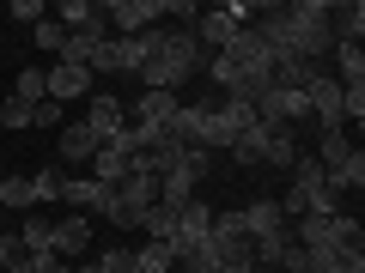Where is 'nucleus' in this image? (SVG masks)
<instances>
[{
	"label": "nucleus",
	"mask_w": 365,
	"mask_h": 273,
	"mask_svg": "<svg viewBox=\"0 0 365 273\" xmlns=\"http://www.w3.org/2000/svg\"><path fill=\"white\" fill-rule=\"evenodd\" d=\"M323 176H329V188H335V195H347V188L359 195V188H365V152H353L341 170H323Z\"/></svg>",
	"instance_id": "nucleus-24"
},
{
	"label": "nucleus",
	"mask_w": 365,
	"mask_h": 273,
	"mask_svg": "<svg viewBox=\"0 0 365 273\" xmlns=\"http://www.w3.org/2000/svg\"><path fill=\"white\" fill-rule=\"evenodd\" d=\"M250 18H256V6H244V0H232V6H201V13H195V25H189V37H195L201 49H213V55H220L225 43H232L237 31L250 25Z\"/></svg>",
	"instance_id": "nucleus-4"
},
{
	"label": "nucleus",
	"mask_w": 365,
	"mask_h": 273,
	"mask_svg": "<svg viewBox=\"0 0 365 273\" xmlns=\"http://www.w3.org/2000/svg\"><path fill=\"white\" fill-rule=\"evenodd\" d=\"M31 43H37L43 55H61V43H67V31L55 25V18H43V25H31Z\"/></svg>",
	"instance_id": "nucleus-27"
},
{
	"label": "nucleus",
	"mask_w": 365,
	"mask_h": 273,
	"mask_svg": "<svg viewBox=\"0 0 365 273\" xmlns=\"http://www.w3.org/2000/svg\"><path fill=\"white\" fill-rule=\"evenodd\" d=\"M43 79H49V97H55V104H73V97H91V91H98L91 67H61V61H55Z\"/></svg>",
	"instance_id": "nucleus-10"
},
{
	"label": "nucleus",
	"mask_w": 365,
	"mask_h": 273,
	"mask_svg": "<svg viewBox=\"0 0 365 273\" xmlns=\"http://www.w3.org/2000/svg\"><path fill=\"white\" fill-rule=\"evenodd\" d=\"M0 231H6V213H0Z\"/></svg>",
	"instance_id": "nucleus-34"
},
{
	"label": "nucleus",
	"mask_w": 365,
	"mask_h": 273,
	"mask_svg": "<svg viewBox=\"0 0 365 273\" xmlns=\"http://www.w3.org/2000/svg\"><path fill=\"white\" fill-rule=\"evenodd\" d=\"M353 152H359V146L347 140V128H317V164L323 170H341Z\"/></svg>",
	"instance_id": "nucleus-13"
},
{
	"label": "nucleus",
	"mask_w": 365,
	"mask_h": 273,
	"mask_svg": "<svg viewBox=\"0 0 365 273\" xmlns=\"http://www.w3.org/2000/svg\"><path fill=\"white\" fill-rule=\"evenodd\" d=\"M104 18H110V37H140L165 18V0H110Z\"/></svg>",
	"instance_id": "nucleus-5"
},
{
	"label": "nucleus",
	"mask_w": 365,
	"mask_h": 273,
	"mask_svg": "<svg viewBox=\"0 0 365 273\" xmlns=\"http://www.w3.org/2000/svg\"><path fill=\"white\" fill-rule=\"evenodd\" d=\"M134 273H177L170 243H146V249H134Z\"/></svg>",
	"instance_id": "nucleus-25"
},
{
	"label": "nucleus",
	"mask_w": 365,
	"mask_h": 273,
	"mask_svg": "<svg viewBox=\"0 0 365 273\" xmlns=\"http://www.w3.org/2000/svg\"><path fill=\"white\" fill-rule=\"evenodd\" d=\"M0 122H6V128H31V104L6 97V104H0Z\"/></svg>",
	"instance_id": "nucleus-31"
},
{
	"label": "nucleus",
	"mask_w": 365,
	"mask_h": 273,
	"mask_svg": "<svg viewBox=\"0 0 365 273\" xmlns=\"http://www.w3.org/2000/svg\"><path fill=\"white\" fill-rule=\"evenodd\" d=\"M237 225H244V237H250V243H262V237H280L292 219L280 213V200H250V207L237 213Z\"/></svg>",
	"instance_id": "nucleus-9"
},
{
	"label": "nucleus",
	"mask_w": 365,
	"mask_h": 273,
	"mask_svg": "<svg viewBox=\"0 0 365 273\" xmlns=\"http://www.w3.org/2000/svg\"><path fill=\"white\" fill-rule=\"evenodd\" d=\"M280 213H287L292 225H299V219H335V213H341V195L329 188L323 164H317L311 152H299V164H292V188L280 195Z\"/></svg>",
	"instance_id": "nucleus-2"
},
{
	"label": "nucleus",
	"mask_w": 365,
	"mask_h": 273,
	"mask_svg": "<svg viewBox=\"0 0 365 273\" xmlns=\"http://www.w3.org/2000/svg\"><path fill=\"white\" fill-rule=\"evenodd\" d=\"M207 231H213V207H207V195H195L177 213V237H170V243H201Z\"/></svg>",
	"instance_id": "nucleus-12"
},
{
	"label": "nucleus",
	"mask_w": 365,
	"mask_h": 273,
	"mask_svg": "<svg viewBox=\"0 0 365 273\" xmlns=\"http://www.w3.org/2000/svg\"><path fill=\"white\" fill-rule=\"evenodd\" d=\"M201 67H207V49L189 37V25H177V31H158V49L146 55L140 79H146V91H177L182 97V85H189Z\"/></svg>",
	"instance_id": "nucleus-1"
},
{
	"label": "nucleus",
	"mask_w": 365,
	"mask_h": 273,
	"mask_svg": "<svg viewBox=\"0 0 365 273\" xmlns=\"http://www.w3.org/2000/svg\"><path fill=\"white\" fill-rule=\"evenodd\" d=\"M299 128H274V122H256V128H244L237 134V146H232V158L237 164H274V170H292L299 164Z\"/></svg>",
	"instance_id": "nucleus-3"
},
{
	"label": "nucleus",
	"mask_w": 365,
	"mask_h": 273,
	"mask_svg": "<svg viewBox=\"0 0 365 273\" xmlns=\"http://www.w3.org/2000/svg\"><path fill=\"white\" fill-rule=\"evenodd\" d=\"M49 249H55V255H86V249H91V219H86V213H67V219H55Z\"/></svg>",
	"instance_id": "nucleus-11"
},
{
	"label": "nucleus",
	"mask_w": 365,
	"mask_h": 273,
	"mask_svg": "<svg viewBox=\"0 0 365 273\" xmlns=\"http://www.w3.org/2000/svg\"><path fill=\"white\" fill-rule=\"evenodd\" d=\"M13 97H19V104H31V109L49 97V79H43V67H19V73H13Z\"/></svg>",
	"instance_id": "nucleus-23"
},
{
	"label": "nucleus",
	"mask_w": 365,
	"mask_h": 273,
	"mask_svg": "<svg viewBox=\"0 0 365 273\" xmlns=\"http://www.w3.org/2000/svg\"><path fill=\"white\" fill-rule=\"evenodd\" d=\"M304 109H311L317 128H347V122H341V85H335V73H311V85H304Z\"/></svg>",
	"instance_id": "nucleus-7"
},
{
	"label": "nucleus",
	"mask_w": 365,
	"mask_h": 273,
	"mask_svg": "<svg viewBox=\"0 0 365 273\" xmlns=\"http://www.w3.org/2000/svg\"><path fill=\"white\" fill-rule=\"evenodd\" d=\"M61 109H67V104H55V97H43V104L31 109V128H61Z\"/></svg>",
	"instance_id": "nucleus-30"
},
{
	"label": "nucleus",
	"mask_w": 365,
	"mask_h": 273,
	"mask_svg": "<svg viewBox=\"0 0 365 273\" xmlns=\"http://www.w3.org/2000/svg\"><path fill=\"white\" fill-rule=\"evenodd\" d=\"M220 273H244V267H220Z\"/></svg>",
	"instance_id": "nucleus-33"
},
{
	"label": "nucleus",
	"mask_w": 365,
	"mask_h": 273,
	"mask_svg": "<svg viewBox=\"0 0 365 273\" xmlns=\"http://www.w3.org/2000/svg\"><path fill=\"white\" fill-rule=\"evenodd\" d=\"M49 237H55V219H49V213L19 219V249H25V255H43V249H49Z\"/></svg>",
	"instance_id": "nucleus-21"
},
{
	"label": "nucleus",
	"mask_w": 365,
	"mask_h": 273,
	"mask_svg": "<svg viewBox=\"0 0 365 273\" xmlns=\"http://www.w3.org/2000/svg\"><path fill=\"white\" fill-rule=\"evenodd\" d=\"M104 182H91V176H67V195H61V207H73V213H98L104 207Z\"/></svg>",
	"instance_id": "nucleus-17"
},
{
	"label": "nucleus",
	"mask_w": 365,
	"mask_h": 273,
	"mask_svg": "<svg viewBox=\"0 0 365 273\" xmlns=\"http://www.w3.org/2000/svg\"><path fill=\"white\" fill-rule=\"evenodd\" d=\"M182 170H189V176H195V182H207V152H182Z\"/></svg>",
	"instance_id": "nucleus-32"
},
{
	"label": "nucleus",
	"mask_w": 365,
	"mask_h": 273,
	"mask_svg": "<svg viewBox=\"0 0 365 273\" xmlns=\"http://www.w3.org/2000/svg\"><path fill=\"white\" fill-rule=\"evenodd\" d=\"M98 273H134V249H116V243H110L104 255H98Z\"/></svg>",
	"instance_id": "nucleus-28"
},
{
	"label": "nucleus",
	"mask_w": 365,
	"mask_h": 273,
	"mask_svg": "<svg viewBox=\"0 0 365 273\" xmlns=\"http://www.w3.org/2000/svg\"><path fill=\"white\" fill-rule=\"evenodd\" d=\"M0 213H31V176H6L0 182Z\"/></svg>",
	"instance_id": "nucleus-26"
},
{
	"label": "nucleus",
	"mask_w": 365,
	"mask_h": 273,
	"mask_svg": "<svg viewBox=\"0 0 365 273\" xmlns=\"http://www.w3.org/2000/svg\"><path fill=\"white\" fill-rule=\"evenodd\" d=\"M201 195V182L195 176H189V170H170V176H158V200H165V207H189V200H195Z\"/></svg>",
	"instance_id": "nucleus-20"
},
{
	"label": "nucleus",
	"mask_w": 365,
	"mask_h": 273,
	"mask_svg": "<svg viewBox=\"0 0 365 273\" xmlns=\"http://www.w3.org/2000/svg\"><path fill=\"white\" fill-rule=\"evenodd\" d=\"M329 37L335 43H359L365 37V6L353 0V6H329Z\"/></svg>",
	"instance_id": "nucleus-18"
},
{
	"label": "nucleus",
	"mask_w": 365,
	"mask_h": 273,
	"mask_svg": "<svg viewBox=\"0 0 365 273\" xmlns=\"http://www.w3.org/2000/svg\"><path fill=\"white\" fill-rule=\"evenodd\" d=\"M43 18H49L43 0H13V25H43Z\"/></svg>",
	"instance_id": "nucleus-29"
},
{
	"label": "nucleus",
	"mask_w": 365,
	"mask_h": 273,
	"mask_svg": "<svg viewBox=\"0 0 365 273\" xmlns=\"http://www.w3.org/2000/svg\"><path fill=\"white\" fill-rule=\"evenodd\" d=\"M335 85H365V49L359 43H335Z\"/></svg>",
	"instance_id": "nucleus-19"
},
{
	"label": "nucleus",
	"mask_w": 365,
	"mask_h": 273,
	"mask_svg": "<svg viewBox=\"0 0 365 273\" xmlns=\"http://www.w3.org/2000/svg\"><path fill=\"white\" fill-rule=\"evenodd\" d=\"M61 158L67 164H91V158H98V134H91L86 122H67L61 128Z\"/></svg>",
	"instance_id": "nucleus-16"
},
{
	"label": "nucleus",
	"mask_w": 365,
	"mask_h": 273,
	"mask_svg": "<svg viewBox=\"0 0 365 273\" xmlns=\"http://www.w3.org/2000/svg\"><path fill=\"white\" fill-rule=\"evenodd\" d=\"M134 170V140H128V128L116 134V140H104L98 146V158H91V182H104V188H116L122 176Z\"/></svg>",
	"instance_id": "nucleus-8"
},
{
	"label": "nucleus",
	"mask_w": 365,
	"mask_h": 273,
	"mask_svg": "<svg viewBox=\"0 0 365 273\" xmlns=\"http://www.w3.org/2000/svg\"><path fill=\"white\" fill-rule=\"evenodd\" d=\"M55 25H61L67 37H73V31H91V25H104V6H98V0H61V6H55Z\"/></svg>",
	"instance_id": "nucleus-14"
},
{
	"label": "nucleus",
	"mask_w": 365,
	"mask_h": 273,
	"mask_svg": "<svg viewBox=\"0 0 365 273\" xmlns=\"http://www.w3.org/2000/svg\"><path fill=\"white\" fill-rule=\"evenodd\" d=\"M177 213H182V207H165V200H158V207H146V219H140L146 243H170V237H177Z\"/></svg>",
	"instance_id": "nucleus-22"
},
{
	"label": "nucleus",
	"mask_w": 365,
	"mask_h": 273,
	"mask_svg": "<svg viewBox=\"0 0 365 273\" xmlns=\"http://www.w3.org/2000/svg\"><path fill=\"white\" fill-rule=\"evenodd\" d=\"M61 195H67V170L43 164L37 176H31V207H61Z\"/></svg>",
	"instance_id": "nucleus-15"
},
{
	"label": "nucleus",
	"mask_w": 365,
	"mask_h": 273,
	"mask_svg": "<svg viewBox=\"0 0 365 273\" xmlns=\"http://www.w3.org/2000/svg\"><path fill=\"white\" fill-rule=\"evenodd\" d=\"M79 122H86V128L98 134V146H104V140H116V134L128 128V104H122L116 91H91V97H86V116H79Z\"/></svg>",
	"instance_id": "nucleus-6"
}]
</instances>
